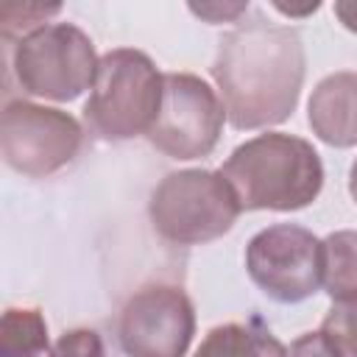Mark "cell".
Here are the masks:
<instances>
[{"instance_id": "9a60e30c", "label": "cell", "mask_w": 357, "mask_h": 357, "mask_svg": "<svg viewBox=\"0 0 357 357\" xmlns=\"http://www.w3.org/2000/svg\"><path fill=\"white\" fill-rule=\"evenodd\" d=\"M321 329L332 337L343 357H357V301L351 304H332Z\"/></svg>"}, {"instance_id": "5bb4252c", "label": "cell", "mask_w": 357, "mask_h": 357, "mask_svg": "<svg viewBox=\"0 0 357 357\" xmlns=\"http://www.w3.org/2000/svg\"><path fill=\"white\" fill-rule=\"evenodd\" d=\"M61 11V3H3L0 6V33L6 42H11L14 36H28L45 25H50L47 20L53 14Z\"/></svg>"}, {"instance_id": "e0dca14e", "label": "cell", "mask_w": 357, "mask_h": 357, "mask_svg": "<svg viewBox=\"0 0 357 357\" xmlns=\"http://www.w3.org/2000/svg\"><path fill=\"white\" fill-rule=\"evenodd\" d=\"M287 357H343V354L332 343V337L324 329H318V332H307L296 337L287 349Z\"/></svg>"}, {"instance_id": "44dd1931", "label": "cell", "mask_w": 357, "mask_h": 357, "mask_svg": "<svg viewBox=\"0 0 357 357\" xmlns=\"http://www.w3.org/2000/svg\"><path fill=\"white\" fill-rule=\"evenodd\" d=\"M349 192H351V198L357 204V159L351 162V170H349Z\"/></svg>"}, {"instance_id": "8992f818", "label": "cell", "mask_w": 357, "mask_h": 357, "mask_svg": "<svg viewBox=\"0 0 357 357\" xmlns=\"http://www.w3.org/2000/svg\"><path fill=\"white\" fill-rule=\"evenodd\" d=\"M251 282L279 304H298L318 293L324 279V240L296 223L257 231L245 245Z\"/></svg>"}, {"instance_id": "52a82bcc", "label": "cell", "mask_w": 357, "mask_h": 357, "mask_svg": "<svg viewBox=\"0 0 357 357\" xmlns=\"http://www.w3.org/2000/svg\"><path fill=\"white\" fill-rule=\"evenodd\" d=\"M223 123V100L204 78L192 73H165L162 106L145 137L165 156L187 162L215 151Z\"/></svg>"}, {"instance_id": "3957f363", "label": "cell", "mask_w": 357, "mask_h": 357, "mask_svg": "<svg viewBox=\"0 0 357 357\" xmlns=\"http://www.w3.org/2000/svg\"><path fill=\"white\" fill-rule=\"evenodd\" d=\"M162 86L165 75L142 50H109L100 56L84 120L98 137L114 142L148 134L162 106Z\"/></svg>"}, {"instance_id": "2e32d148", "label": "cell", "mask_w": 357, "mask_h": 357, "mask_svg": "<svg viewBox=\"0 0 357 357\" xmlns=\"http://www.w3.org/2000/svg\"><path fill=\"white\" fill-rule=\"evenodd\" d=\"M47 357H106V349L95 329H70L53 343Z\"/></svg>"}, {"instance_id": "7c38bea8", "label": "cell", "mask_w": 357, "mask_h": 357, "mask_svg": "<svg viewBox=\"0 0 357 357\" xmlns=\"http://www.w3.org/2000/svg\"><path fill=\"white\" fill-rule=\"evenodd\" d=\"M321 287L335 304L357 301V231L340 229L324 237Z\"/></svg>"}, {"instance_id": "6da1fadb", "label": "cell", "mask_w": 357, "mask_h": 357, "mask_svg": "<svg viewBox=\"0 0 357 357\" xmlns=\"http://www.w3.org/2000/svg\"><path fill=\"white\" fill-rule=\"evenodd\" d=\"M304 67V45L287 25L257 17L229 31L212 64L229 123L237 131L284 123L298 103Z\"/></svg>"}, {"instance_id": "ffe728a7", "label": "cell", "mask_w": 357, "mask_h": 357, "mask_svg": "<svg viewBox=\"0 0 357 357\" xmlns=\"http://www.w3.org/2000/svg\"><path fill=\"white\" fill-rule=\"evenodd\" d=\"M276 11L287 14V17H304V14H312L321 8V3H307V6H284V3H273Z\"/></svg>"}, {"instance_id": "4fadbf2b", "label": "cell", "mask_w": 357, "mask_h": 357, "mask_svg": "<svg viewBox=\"0 0 357 357\" xmlns=\"http://www.w3.org/2000/svg\"><path fill=\"white\" fill-rule=\"evenodd\" d=\"M45 351V315L33 307H8L0 318V357H42Z\"/></svg>"}, {"instance_id": "30bf717a", "label": "cell", "mask_w": 357, "mask_h": 357, "mask_svg": "<svg viewBox=\"0 0 357 357\" xmlns=\"http://www.w3.org/2000/svg\"><path fill=\"white\" fill-rule=\"evenodd\" d=\"M307 120L312 134L332 148L357 145V73H332L310 95Z\"/></svg>"}, {"instance_id": "ac0fdd59", "label": "cell", "mask_w": 357, "mask_h": 357, "mask_svg": "<svg viewBox=\"0 0 357 357\" xmlns=\"http://www.w3.org/2000/svg\"><path fill=\"white\" fill-rule=\"evenodd\" d=\"M190 11L206 22H234L240 14L248 11V3H190Z\"/></svg>"}, {"instance_id": "277c9868", "label": "cell", "mask_w": 357, "mask_h": 357, "mask_svg": "<svg viewBox=\"0 0 357 357\" xmlns=\"http://www.w3.org/2000/svg\"><path fill=\"white\" fill-rule=\"evenodd\" d=\"M243 206L220 170L167 173L148 201V215L159 237L176 245H201L223 237L237 223Z\"/></svg>"}, {"instance_id": "8fae6325", "label": "cell", "mask_w": 357, "mask_h": 357, "mask_svg": "<svg viewBox=\"0 0 357 357\" xmlns=\"http://www.w3.org/2000/svg\"><path fill=\"white\" fill-rule=\"evenodd\" d=\"M192 357H287V349L259 318H251L209 329Z\"/></svg>"}, {"instance_id": "9c48e42d", "label": "cell", "mask_w": 357, "mask_h": 357, "mask_svg": "<svg viewBox=\"0 0 357 357\" xmlns=\"http://www.w3.org/2000/svg\"><path fill=\"white\" fill-rule=\"evenodd\" d=\"M195 335V310L176 284L137 290L117 321V340L128 357H184Z\"/></svg>"}, {"instance_id": "d6986e66", "label": "cell", "mask_w": 357, "mask_h": 357, "mask_svg": "<svg viewBox=\"0 0 357 357\" xmlns=\"http://www.w3.org/2000/svg\"><path fill=\"white\" fill-rule=\"evenodd\" d=\"M335 17L343 22V28L357 33V0H337L335 3Z\"/></svg>"}, {"instance_id": "7a4b0ae2", "label": "cell", "mask_w": 357, "mask_h": 357, "mask_svg": "<svg viewBox=\"0 0 357 357\" xmlns=\"http://www.w3.org/2000/svg\"><path fill=\"white\" fill-rule=\"evenodd\" d=\"M220 176L243 209L296 212L310 206L324 187V165L312 142L284 131H268L237 145Z\"/></svg>"}, {"instance_id": "ba28073f", "label": "cell", "mask_w": 357, "mask_h": 357, "mask_svg": "<svg viewBox=\"0 0 357 357\" xmlns=\"http://www.w3.org/2000/svg\"><path fill=\"white\" fill-rule=\"evenodd\" d=\"M84 139L78 120L61 109L8 100L0 117V153L22 176L42 178L73 162Z\"/></svg>"}, {"instance_id": "5b68a950", "label": "cell", "mask_w": 357, "mask_h": 357, "mask_svg": "<svg viewBox=\"0 0 357 357\" xmlns=\"http://www.w3.org/2000/svg\"><path fill=\"white\" fill-rule=\"evenodd\" d=\"M14 75L22 92L56 103L92 89L100 59L92 39L73 22H50L14 45Z\"/></svg>"}]
</instances>
